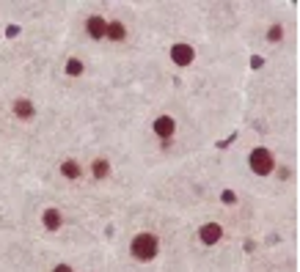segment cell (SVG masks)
<instances>
[{
	"mask_svg": "<svg viewBox=\"0 0 300 272\" xmlns=\"http://www.w3.org/2000/svg\"><path fill=\"white\" fill-rule=\"evenodd\" d=\"M157 250H160V242H157L155 234H138L132 239V256L138 261H152L157 256Z\"/></svg>",
	"mask_w": 300,
	"mask_h": 272,
	"instance_id": "cell-1",
	"label": "cell"
},
{
	"mask_svg": "<svg viewBox=\"0 0 300 272\" xmlns=\"http://www.w3.org/2000/svg\"><path fill=\"white\" fill-rule=\"evenodd\" d=\"M248 163H251V171L259 173V176H267V173H273V168H275L273 154H270L267 149H254Z\"/></svg>",
	"mask_w": 300,
	"mask_h": 272,
	"instance_id": "cell-2",
	"label": "cell"
},
{
	"mask_svg": "<svg viewBox=\"0 0 300 272\" xmlns=\"http://www.w3.org/2000/svg\"><path fill=\"white\" fill-rule=\"evenodd\" d=\"M86 33L91 39H102V36H108V22L102 20V17H91V20L86 22Z\"/></svg>",
	"mask_w": 300,
	"mask_h": 272,
	"instance_id": "cell-3",
	"label": "cell"
},
{
	"mask_svg": "<svg viewBox=\"0 0 300 272\" xmlns=\"http://www.w3.org/2000/svg\"><path fill=\"white\" fill-rule=\"evenodd\" d=\"M171 58H174V63H179V66H187V63L193 61V47L190 44H174Z\"/></svg>",
	"mask_w": 300,
	"mask_h": 272,
	"instance_id": "cell-4",
	"label": "cell"
},
{
	"mask_svg": "<svg viewBox=\"0 0 300 272\" xmlns=\"http://www.w3.org/2000/svg\"><path fill=\"white\" fill-rule=\"evenodd\" d=\"M174 129H176V121L171 118V115H160V118L155 121V132L160 138H166V141L174 135Z\"/></svg>",
	"mask_w": 300,
	"mask_h": 272,
	"instance_id": "cell-5",
	"label": "cell"
},
{
	"mask_svg": "<svg viewBox=\"0 0 300 272\" xmlns=\"http://www.w3.org/2000/svg\"><path fill=\"white\" fill-rule=\"evenodd\" d=\"M223 236V228L217 223H207V225H201V242L204 245H215L217 239Z\"/></svg>",
	"mask_w": 300,
	"mask_h": 272,
	"instance_id": "cell-6",
	"label": "cell"
},
{
	"mask_svg": "<svg viewBox=\"0 0 300 272\" xmlns=\"http://www.w3.org/2000/svg\"><path fill=\"white\" fill-rule=\"evenodd\" d=\"M42 223H44L47 231H58V228H61V223H63V217H61V212H58V209H47L42 215Z\"/></svg>",
	"mask_w": 300,
	"mask_h": 272,
	"instance_id": "cell-7",
	"label": "cell"
},
{
	"mask_svg": "<svg viewBox=\"0 0 300 272\" xmlns=\"http://www.w3.org/2000/svg\"><path fill=\"white\" fill-rule=\"evenodd\" d=\"M14 113H17V118H31V115H33V105L28 99H17L14 102Z\"/></svg>",
	"mask_w": 300,
	"mask_h": 272,
	"instance_id": "cell-8",
	"label": "cell"
},
{
	"mask_svg": "<svg viewBox=\"0 0 300 272\" xmlns=\"http://www.w3.org/2000/svg\"><path fill=\"white\" fill-rule=\"evenodd\" d=\"M61 173H63L66 179H78V176H80V165L74 163V160H66V163L61 165Z\"/></svg>",
	"mask_w": 300,
	"mask_h": 272,
	"instance_id": "cell-9",
	"label": "cell"
},
{
	"mask_svg": "<svg viewBox=\"0 0 300 272\" xmlns=\"http://www.w3.org/2000/svg\"><path fill=\"white\" fill-rule=\"evenodd\" d=\"M108 36L116 39V42H121V39L127 36V28L121 25V22H110V25H108Z\"/></svg>",
	"mask_w": 300,
	"mask_h": 272,
	"instance_id": "cell-10",
	"label": "cell"
},
{
	"mask_svg": "<svg viewBox=\"0 0 300 272\" xmlns=\"http://www.w3.org/2000/svg\"><path fill=\"white\" fill-rule=\"evenodd\" d=\"M66 74L69 77H80V74H83V63H80L78 58H69L66 61Z\"/></svg>",
	"mask_w": 300,
	"mask_h": 272,
	"instance_id": "cell-11",
	"label": "cell"
},
{
	"mask_svg": "<svg viewBox=\"0 0 300 272\" xmlns=\"http://www.w3.org/2000/svg\"><path fill=\"white\" fill-rule=\"evenodd\" d=\"M108 173H110L108 160H97V163H94V176H97V179H105Z\"/></svg>",
	"mask_w": 300,
	"mask_h": 272,
	"instance_id": "cell-12",
	"label": "cell"
},
{
	"mask_svg": "<svg viewBox=\"0 0 300 272\" xmlns=\"http://www.w3.org/2000/svg\"><path fill=\"white\" fill-rule=\"evenodd\" d=\"M267 36H270V42H278V39L284 36V28H281V25H273V28H270V33H267Z\"/></svg>",
	"mask_w": 300,
	"mask_h": 272,
	"instance_id": "cell-13",
	"label": "cell"
},
{
	"mask_svg": "<svg viewBox=\"0 0 300 272\" xmlns=\"http://www.w3.org/2000/svg\"><path fill=\"white\" fill-rule=\"evenodd\" d=\"M52 272H74L72 267H69V264H58V267L55 269H52Z\"/></svg>",
	"mask_w": 300,
	"mask_h": 272,
	"instance_id": "cell-14",
	"label": "cell"
},
{
	"mask_svg": "<svg viewBox=\"0 0 300 272\" xmlns=\"http://www.w3.org/2000/svg\"><path fill=\"white\" fill-rule=\"evenodd\" d=\"M223 201H226V204H234V193H223Z\"/></svg>",
	"mask_w": 300,
	"mask_h": 272,
	"instance_id": "cell-15",
	"label": "cell"
}]
</instances>
